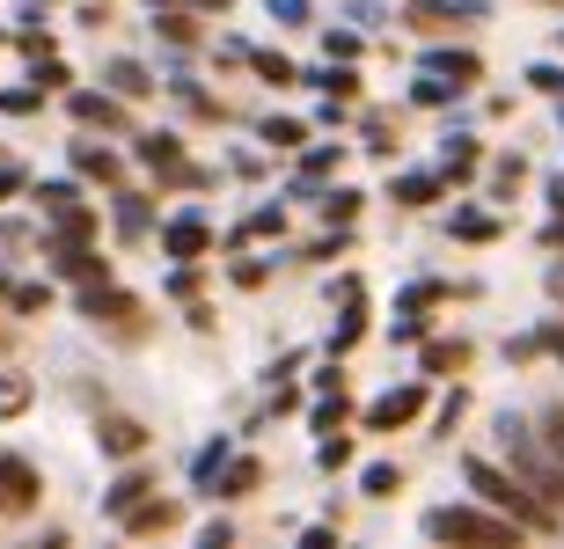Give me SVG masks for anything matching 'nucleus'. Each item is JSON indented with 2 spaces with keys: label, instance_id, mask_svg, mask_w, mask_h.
Instances as JSON below:
<instances>
[]
</instances>
